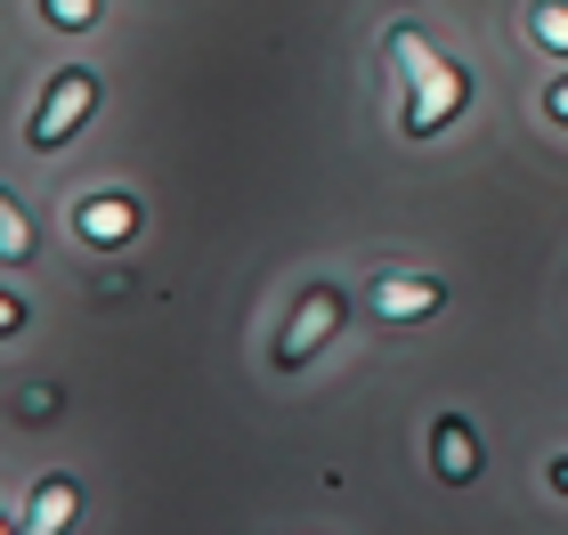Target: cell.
I'll list each match as a JSON object with an SVG mask.
<instances>
[{
	"instance_id": "2",
	"label": "cell",
	"mask_w": 568,
	"mask_h": 535,
	"mask_svg": "<svg viewBox=\"0 0 568 535\" xmlns=\"http://www.w3.org/2000/svg\"><path fill=\"white\" fill-rule=\"evenodd\" d=\"M90 106H98V73H82V65H65V73H49V90H41V106H33V122H24V138L41 146V155H58V146L90 122Z\"/></svg>"
},
{
	"instance_id": "3",
	"label": "cell",
	"mask_w": 568,
	"mask_h": 535,
	"mask_svg": "<svg viewBox=\"0 0 568 535\" xmlns=\"http://www.w3.org/2000/svg\"><path fill=\"white\" fill-rule=\"evenodd\" d=\"M333 333H342V292L333 285H317V292H301L293 300V317H284V333H276V366L293 373V366H308Z\"/></svg>"
},
{
	"instance_id": "10",
	"label": "cell",
	"mask_w": 568,
	"mask_h": 535,
	"mask_svg": "<svg viewBox=\"0 0 568 535\" xmlns=\"http://www.w3.org/2000/svg\"><path fill=\"white\" fill-rule=\"evenodd\" d=\"M49 24H98V0H41Z\"/></svg>"
},
{
	"instance_id": "5",
	"label": "cell",
	"mask_w": 568,
	"mask_h": 535,
	"mask_svg": "<svg viewBox=\"0 0 568 535\" xmlns=\"http://www.w3.org/2000/svg\"><path fill=\"white\" fill-rule=\"evenodd\" d=\"M438 300H447V292H438L430 276H382V285H374V317H382V325H406V317H438Z\"/></svg>"
},
{
	"instance_id": "12",
	"label": "cell",
	"mask_w": 568,
	"mask_h": 535,
	"mask_svg": "<svg viewBox=\"0 0 568 535\" xmlns=\"http://www.w3.org/2000/svg\"><path fill=\"white\" fill-rule=\"evenodd\" d=\"M545 106H552V122H568V82H552V97H545Z\"/></svg>"
},
{
	"instance_id": "6",
	"label": "cell",
	"mask_w": 568,
	"mask_h": 535,
	"mask_svg": "<svg viewBox=\"0 0 568 535\" xmlns=\"http://www.w3.org/2000/svg\"><path fill=\"white\" fill-rule=\"evenodd\" d=\"M430 463H438V479L471 487V479H479V439H471V422H438V430H430Z\"/></svg>"
},
{
	"instance_id": "7",
	"label": "cell",
	"mask_w": 568,
	"mask_h": 535,
	"mask_svg": "<svg viewBox=\"0 0 568 535\" xmlns=\"http://www.w3.org/2000/svg\"><path fill=\"white\" fill-rule=\"evenodd\" d=\"M82 244H131L139 236V203L131 195H98V203H82Z\"/></svg>"
},
{
	"instance_id": "1",
	"label": "cell",
	"mask_w": 568,
	"mask_h": 535,
	"mask_svg": "<svg viewBox=\"0 0 568 535\" xmlns=\"http://www.w3.org/2000/svg\"><path fill=\"white\" fill-rule=\"evenodd\" d=\"M390 58L406 73V138H430V131H447V122L471 106V82H463V65L455 58H438V49L415 33V24H390Z\"/></svg>"
},
{
	"instance_id": "8",
	"label": "cell",
	"mask_w": 568,
	"mask_h": 535,
	"mask_svg": "<svg viewBox=\"0 0 568 535\" xmlns=\"http://www.w3.org/2000/svg\"><path fill=\"white\" fill-rule=\"evenodd\" d=\"M528 33H536V49L568 58V0H528Z\"/></svg>"
},
{
	"instance_id": "4",
	"label": "cell",
	"mask_w": 568,
	"mask_h": 535,
	"mask_svg": "<svg viewBox=\"0 0 568 535\" xmlns=\"http://www.w3.org/2000/svg\"><path fill=\"white\" fill-rule=\"evenodd\" d=\"M73 512H82V487H73L65 471H49L41 487H33V503H24V527H17V535H65Z\"/></svg>"
},
{
	"instance_id": "11",
	"label": "cell",
	"mask_w": 568,
	"mask_h": 535,
	"mask_svg": "<svg viewBox=\"0 0 568 535\" xmlns=\"http://www.w3.org/2000/svg\"><path fill=\"white\" fill-rule=\"evenodd\" d=\"M17 325H24V300H17V292H0V333H17Z\"/></svg>"
},
{
	"instance_id": "9",
	"label": "cell",
	"mask_w": 568,
	"mask_h": 535,
	"mask_svg": "<svg viewBox=\"0 0 568 535\" xmlns=\"http://www.w3.org/2000/svg\"><path fill=\"white\" fill-rule=\"evenodd\" d=\"M24 251H33V227H24L17 195H0V260H24Z\"/></svg>"
},
{
	"instance_id": "14",
	"label": "cell",
	"mask_w": 568,
	"mask_h": 535,
	"mask_svg": "<svg viewBox=\"0 0 568 535\" xmlns=\"http://www.w3.org/2000/svg\"><path fill=\"white\" fill-rule=\"evenodd\" d=\"M0 535H9V527H0Z\"/></svg>"
},
{
	"instance_id": "13",
	"label": "cell",
	"mask_w": 568,
	"mask_h": 535,
	"mask_svg": "<svg viewBox=\"0 0 568 535\" xmlns=\"http://www.w3.org/2000/svg\"><path fill=\"white\" fill-rule=\"evenodd\" d=\"M552 487H560V495H568V454H560V463H552Z\"/></svg>"
}]
</instances>
